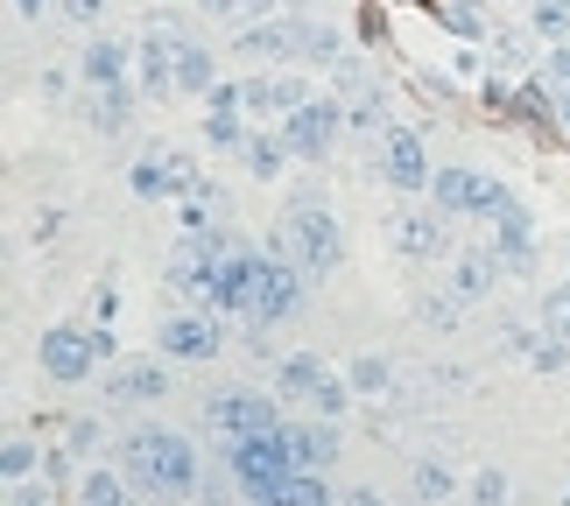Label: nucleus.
Returning <instances> with one entry per match:
<instances>
[{
  "label": "nucleus",
  "instance_id": "f257e3e1",
  "mask_svg": "<svg viewBox=\"0 0 570 506\" xmlns=\"http://www.w3.org/2000/svg\"><path fill=\"white\" fill-rule=\"evenodd\" d=\"M114 465L127 472V486H135L148 506L163 499H197V478H205V457L184 429H127Z\"/></svg>",
  "mask_w": 570,
  "mask_h": 506
},
{
  "label": "nucleus",
  "instance_id": "f03ea898",
  "mask_svg": "<svg viewBox=\"0 0 570 506\" xmlns=\"http://www.w3.org/2000/svg\"><path fill=\"white\" fill-rule=\"evenodd\" d=\"M268 247L282 254V260H296L311 281H324V275H338L345 268V226L332 211H324V197L317 205H282V218H275V232H268Z\"/></svg>",
  "mask_w": 570,
  "mask_h": 506
},
{
  "label": "nucleus",
  "instance_id": "7ed1b4c3",
  "mask_svg": "<svg viewBox=\"0 0 570 506\" xmlns=\"http://www.w3.org/2000/svg\"><path fill=\"white\" fill-rule=\"evenodd\" d=\"M303 302H311V275L296 268V260H282L275 247L254 254V281H247V310L239 324H254V331H275V324H296Z\"/></svg>",
  "mask_w": 570,
  "mask_h": 506
},
{
  "label": "nucleus",
  "instance_id": "20e7f679",
  "mask_svg": "<svg viewBox=\"0 0 570 506\" xmlns=\"http://www.w3.org/2000/svg\"><path fill=\"white\" fill-rule=\"evenodd\" d=\"M218 457L233 465V478H239V499H268V493H282L296 478V450H289V436L282 429H261V436H239V444H218Z\"/></svg>",
  "mask_w": 570,
  "mask_h": 506
},
{
  "label": "nucleus",
  "instance_id": "39448f33",
  "mask_svg": "<svg viewBox=\"0 0 570 506\" xmlns=\"http://www.w3.org/2000/svg\"><path fill=\"white\" fill-rule=\"evenodd\" d=\"M114 359V331L106 324H57V331H42L36 338V366L50 373L57 387H78V380H92V366H106Z\"/></svg>",
  "mask_w": 570,
  "mask_h": 506
},
{
  "label": "nucleus",
  "instance_id": "423d86ee",
  "mask_svg": "<svg viewBox=\"0 0 570 506\" xmlns=\"http://www.w3.org/2000/svg\"><path fill=\"white\" fill-rule=\"evenodd\" d=\"M430 205L436 211H451V218H508L521 197L500 183V176H487V169H436V183H430Z\"/></svg>",
  "mask_w": 570,
  "mask_h": 506
},
{
  "label": "nucleus",
  "instance_id": "0eeeda50",
  "mask_svg": "<svg viewBox=\"0 0 570 506\" xmlns=\"http://www.w3.org/2000/svg\"><path fill=\"white\" fill-rule=\"evenodd\" d=\"M282 429V394H254V387H226L205 401V436L212 444H239V436Z\"/></svg>",
  "mask_w": 570,
  "mask_h": 506
},
{
  "label": "nucleus",
  "instance_id": "6e6552de",
  "mask_svg": "<svg viewBox=\"0 0 570 506\" xmlns=\"http://www.w3.org/2000/svg\"><path fill=\"white\" fill-rule=\"evenodd\" d=\"M374 176H381L387 190H402V197H430V183H436L430 141L415 135V127H381V141H374Z\"/></svg>",
  "mask_w": 570,
  "mask_h": 506
},
{
  "label": "nucleus",
  "instance_id": "1a4fd4ad",
  "mask_svg": "<svg viewBox=\"0 0 570 506\" xmlns=\"http://www.w3.org/2000/svg\"><path fill=\"white\" fill-rule=\"evenodd\" d=\"M275 127H282V141H289L296 162H324L338 148V135H345V99H317L311 92L296 113H282Z\"/></svg>",
  "mask_w": 570,
  "mask_h": 506
},
{
  "label": "nucleus",
  "instance_id": "9d476101",
  "mask_svg": "<svg viewBox=\"0 0 570 506\" xmlns=\"http://www.w3.org/2000/svg\"><path fill=\"white\" fill-rule=\"evenodd\" d=\"M387 247L402 260H444L451 254V211L436 205H402L387 218Z\"/></svg>",
  "mask_w": 570,
  "mask_h": 506
},
{
  "label": "nucleus",
  "instance_id": "9b49d317",
  "mask_svg": "<svg viewBox=\"0 0 570 506\" xmlns=\"http://www.w3.org/2000/svg\"><path fill=\"white\" fill-rule=\"evenodd\" d=\"M239 92H247V120H282V113H296L303 99H311V78L303 71H282V63H261V71L239 78Z\"/></svg>",
  "mask_w": 570,
  "mask_h": 506
},
{
  "label": "nucleus",
  "instance_id": "f8f14e48",
  "mask_svg": "<svg viewBox=\"0 0 570 506\" xmlns=\"http://www.w3.org/2000/svg\"><path fill=\"white\" fill-rule=\"evenodd\" d=\"M177 42H184L177 21H148V29H141V50H135V85H141L148 99H177Z\"/></svg>",
  "mask_w": 570,
  "mask_h": 506
},
{
  "label": "nucleus",
  "instance_id": "ddd939ff",
  "mask_svg": "<svg viewBox=\"0 0 570 506\" xmlns=\"http://www.w3.org/2000/svg\"><path fill=\"white\" fill-rule=\"evenodd\" d=\"M163 359H184V366H205V359H218V345H226V324H218V310H184L163 324Z\"/></svg>",
  "mask_w": 570,
  "mask_h": 506
},
{
  "label": "nucleus",
  "instance_id": "4468645a",
  "mask_svg": "<svg viewBox=\"0 0 570 506\" xmlns=\"http://www.w3.org/2000/svg\"><path fill=\"white\" fill-rule=\"evenodd\" d=\"M141 85L127 78V85H85V99H78V120L92 127L99 141H120L127 127H135V113H141Z\"/></svg>",
  "mask_w": 570,
  "mask_h": 506
},
{
  "label": "nucleus",
  "instance_id": "2eb2a0df",
  "mask_svg": "<svg viewBox=\"0 0 570 506\" xmlns=\"http://www.w3.org/2000/svg\"><path fill=\"white\" fill-rule=\"evenodd\" d=\"M163 394H169V359H114L106 366V401L141 408V401H163Z\"/></svg>",
  "mask_w": 570,
  "mask_h": 506
},
{
  "label": "nucleus",
  "instance_id": "dca6fc26",
  "mask_svg": "<svg viewBox=\"0 0 570 506\" xmlns=\"http://www.w3.org/2000/svg\"><path fill=\"white\" fill-rule=\"evenodd\" d=\"M500 275H508V260L493 254V239H487V247H465V254L451 260V296L458 302H487L500 289Z\"/></svg>",
  "mask_w": 570,
  "mask_h": 506
},
{
  "label": "nucleus",
  "instance_id": "f3484780",
  "mask_svg": "<svg viewBox=\"0 0 570 506\" xmlns=\"http://www.w3.org/2000/svg\"><path fill=\"white\" fill-rule=\"evenodd\" d=\"M239 57L254 63H296V14H268L239 29Z\"/></svg>",
  "mask_w": 570,
  "mask_h": 506
},
{
  "label": "nucleus",
  "instance_id": "a211bd4d",
  "mask_svg": "<svg viewBox=\"0 0 570 506\" xmlns=\"http://www.w3.org/2000/svg\"><path fill=\"white\" fill-rule=\"evenodd\" d=\"M493 254L508 260V275H529L535 268V218H529V205H514L508 218H493Z\"/></svg>",
  "mask_w": 570,
  "mask_h": 506
},
{
  "label": "nucleus",
  "instance_id": "6ab92c4d",
  "mask_svg": "<svg viewBox=\"0 0 570 506\" xmlns=\"http://www.w3.org/2000/svg\"><path fill=\"white\" fill-rule=\"evenodd\" d=\"M78 78L85 85H127L135 78V50H127V42H114V36H92L78 50Z\"/></svg>",
  "mask_w": 570,
  "mask_h": 506
},
{
  "label": "nucleus",
  "instance_id": "aec40b11",
  "mask_svg": "<svg viewBox=\"0 0 570 506\" xmlns=\"http://www.w3.org/2000/svg\"><path fill=\"white\" fill-rule=\"evenodd\" d=\"M282 436H289V450H296V472H332L338 465V423H317L303 429V423H282Z\"/></svg>",
  "mask_w": 570,
  "mask_h": 506
},
{
  "label": "nucleus",
  "instance_id": "412c9836",
  "mask_svg": "<svg viewBox=\"0 0 570 506\" xmlns=\"http://www.w3.org/2000/svg\"><path fill=\"white\" fill-rule=\"evenodd\" d=\"M324 380H332V366H324L317 351H282V366H275V394H282V401H317Z\"/></svg>",
  "mask_w": 570,
  "mask_h": 506
},
{
  "label": "nucleus",
  "instance_id": "4be33fe9",
  "mask_svg": "<svg viewBox=\"0 0 570 506\" xmlns=\"http://www.w3.org/2000/svg\"><path fill=\"white\" fill-rule=\"evenodd\" d=\"M296 63H317V71H338L345 63V36L317 14H296Z\"/></svg>",
  "mask_w": 570,
  "mask_h": 506
},
{
  "label": "nucleus",
  "instance_id": "5701e85b",
  "mask_svg": "<svg viewBox=\"0 0 570 506\" xmlns=\"http://www.w3.org/2000/svg\"><path fill=\"white\" fill-rule=\"evenodd\" d=\"M338 71H345V85H353V92H345V127H360V135H381V127H394V120H387V92H381V85L353 78V63H338Z\"/></svg>",
  "mask_w": 570,
  "mask_h": 506
},
{
  "label": "nucleus",
  "instance_id": "b1692460",
  "mask_svg": "<svg viewBox=\"0 0 570 506\" xmlns=\"http://www.w3.org/2000/svg\"><path fill=\"white\" fill-rule=\"evenodd\" d=\"M212 85H218V57L197 36H184L177 42V99H205Z\"/></svg>",
  "mask_w": 570,
  "mask_h": 506
},
{
  "label": "nucleus",
  "instance_id": "393cba45",
  "mask_svg": "<svg viewBox=\"0 0 570 506\" xmlns=\"http://www.w3.org/2000/svg\"><path fill=\"white\" fill-rule=\"evenodd\" d=\"M239 162H247V176H261V183H275L282 162H296L289 156V141H282V127H254L247 148H239Z\"/></svg>",
  "mask_w": 570,
  "mask_h": 506
},
{
  "label": "nucleus",
  "instance_id": "a878e982",
  "mask_svg": "<svg viewBox=\"0 0 570 506\" xmlns=\"http://www.w3.org/2000/svg\"><path fill=\"white\" fill-rule=\"evenodd\" d=\"M127 499H135V486H127L120 465H92L78 478V506H127Z\"/></svg>",
  "mask_w": 570,
  "mask_h": 506
},
{
  "label": "nucleus",
  "instance_id": "bb28decb",
  "mask_svg": "<svg viewBox=\"0 0 570 506\" xmlns=\"http://www.w3.org/2000/svg\"><path fill=\"white\" fill-rule=\"evenodd\" d=\"M409 486H415V499H423V506H444L458 493V478H451L444 457H415V465H409Z\"/></svg>",
  "mask_w": 570,
  "mask_h": 506
},
{
  "label": "nucleus",
  "instance_id": "cd10ccee",
  "mask_svg": "<svg viewBox=\"0 0 570 506\" xmlns=\"http://www.w3.org/2000/svg\"><path fill=\"white\" fill-rule=\"evenodd\" d=\"M254 506H338V493L324 486V472H296L282 493H268V499H254Z\"/></svg>",
  "mask_w": 570,
  "mask_h": 506
},
{
  "label": "nucleus",
  "instance_id": "c85d7f7f",
  "mask_svg": "<svg viewBox=\"0 0 570 506\" xmlns=\"http://www.w3.org/2000/svg\"><path fill=\"white\" fill-rule=\"evenodd\" d=\"M247 135H254L247 113H205V141L226 148V156H239V148H247Z\"/></svg>",
  "mask_w": 570,
  "mask_h": 506
},
{
  "label": "nucleus",
  "instance_id": "c756f323",
  "mask_svg": "<svg viewBox=\"0 0 570 506\" xmlns=\"http://www.w3.org/2000/svg\"><path fill=\"white\" fill-rule=\"evenodd\" d=\"M345 380H353V394H387V380H394V373H387V359H374V351H360V359L345 366Z\"/></svg>",
  "mask_w": 570,
  "mask_h": 506
},
{
  "label": "nucleus",
  "instance_id": "7c9ffc66",
  "mask_svg": "<svg viewBox=\"0 0 570 506\" xmlns=\"http://www.w3.org/2000/svg\"><path fill=\"white\" fill-rule=\"evenodd\" d=\"M529 21H535V36L570 42V8H563V0H529Z\"/></svg>",
  "mask_w": 570,
  "mask_h": 506
},
{
  "label": "nucleus",
  "instance_id": "2f4dec72",
  "mask_svg": "<svg viewBox=\"0 0 570 506\" xmlns=\"http://www.w3.org/2000/svg\"><path fill=\"white\" fill-rule=\"evenodd\" d=\"M353 401H360V394H353V380H345V373H332V380H324V387H317V401H311V408L324 415V423H338V415H345V408H353Z\"/></svg>",
  "mask_w": 570,
  "mask_h": 506
},
{
  "label": "nucleus",
  "instance_id": "473e14b6",
  "mask_svg": "<svg viewBox=\"0 0 570 506\" xmlns=\"http://www.w3.org/2000/svg\"><path fill=\"white\" fill-rule=\"evenodd\" d=\"M233 493H239V478H233L226 457H218V465H212L205 478H197V499H205V506H233Z\"/></svg>",
  "mask_w": 570,
  "mask_h": 506
},
{
  "label": "nucleus",
  "instance_id": "72a5a7b5",
  "mask_svg": "<svg viewBox=\"0 0 570 506\" xmlns=\"http://www.w3.org/2000/svg\"><path fill=\"white\" fill-rule=\"evenodd\" d=\"M0 472H8V478H36V436H8V444H0Z\"/></svg>",
  "mask_w": 570,
  "mask_h": 506
},
{
  "label": "nucleus",
  "instance_id": "f704fd0d",
  "mask_svg": "<svg viewBox=\"0 0 570 506\" xmlns=\"http://www.w3.org/2000/svg\"><path fill=\"white\" fill-rule=\"evenodd\" d=\"M472 506H508V472H500V465L472 472Z\"/></svg>",
  "mask_w": 570,
  "mask_h": 506
},
{
  "label": "nucleus",
  "instance_id": "c9c22d12",
  "mask_svg": "<svg viewBox=\"0 0 570 506\" xmlns=\"http://www.w3.org/2000/svg\"><path fill=\"white\" fill-rule=\"evenodd\" d=\"M542 324H550V331L570 345V281H557V289L542 296Z\"/></svg>",
  "mask_w": 570,
  "mask_h": 506
},
{
  "label": "nucleus",
  "instance_id": "e433bc0d",
  "mask_svg": "<svg viewBox=\"0 0 570 506\" xmlns=\"http://www.w3.org/2000/svg\"><path fill=\"white\" fill-rule=\"evenodd\" d=\"M444 21H451V29H458V36H472V42H487V14H479V8H472V0H444Z\"/></svg>",
  "mask_w": 570,
  "mask_h": 506
},
{
  "label": "nucleus",
  "instance_id": "4c0bfd02",
  "mask_svg": "<svg viewBox=\"0 0 570 506\" xmlns=\"http://www.w3.org/2000/svg\"><path fill=\"white\" fill-rule=\"evenodd\" d=\"M57 14L71 21V29H99V14H106V0H57Z\"/></svg>",
  "mask_w": 570,
  "mask_h": 506
},
{
  "label": "nucleus",
  "instance_id": "58836bf2",
  "mask_svg": "<svg viewBox=\"0 0 570 506\" xmlns=\"http://www.w3.org/2000/svg\"><path fill=\"white\" fill-rule=\"evenodd\" d=\"M8 506H50V486L42 478H8Z\"/></svg>",
  "mask_w": 570,
  "mask_h": 506
},
{
  "label": "nucleus",
  "instance_id": "ea45409f",
  "mask_svg": "<svg viewBox=\"0 0 570 506\" xmlns=\"http://www.w3.org/2000/svg\"><path fill=\"white\" fill-rule=\"evenodd\" d=\"M542 78H550L557 92L570 85V42H550V57H542Z\"/></svg>",
  "mask_w": 570,
  "mask_h": 506
},
{
  "label": "nucleus",
  "instance_id": "a19ab883",
  "mask_svg": "<svg viewBox=\"0 0 570 506\" xmlns=\"http://www.w3.org/2000/svg\"><path fill=\"white\" fill-rule=\"evenodd\" d=\"M239 14H247V21H268V14H289V0H239Z\"/></svg>",
  "mask_w": 570,
  "mask_h": 506
},
{
  "label": "nucleus",
  "instance_id": "79ce46f5",
  "mask_svg": "<svg viewBox=\"0 0 570 506\" xmlns=\"http://www.w3.org/2000/svg\"><path fill=\"white\" fill-rule=\"evenodd\" d=\"M338 506H387L374 486H353V493H338Z\"/></svg>",
  "mask_w": 570,
  "mask_h": 506
},
{
  "label": "nucleus",
  "instance_id": "37998d69",
  "mask_svg": "<svg viewBox=\"0 0 570 506\" xmlns=\"http://www.w3.org/2000/svg\"><path fill=\"white\" fill-rule=\"evenodd\" d=\"M99 444V423H71V450H92Z\"/></svg>",
  "mask_w": 570,
  "mask_h": 506
},
{
  "label": "nucleus",
  "instance_id": "c03bdc74",
  "mask_svg": "<svg viewBox=\"0 0 570 506\" xmlns=\"http://www.w3.org/2000/svg\"><path fill=\"white\" fill-rule=\"evenodd\" d=\"M50 8H57V0H14V14H21V21H36V14H50Z\"/></svg>",
  "mask_w": 570,
  "mask_h": 506
},
{
  "label": "nucleus",
  "instance_id": "a18cd8bd",
  "mask_svg": "<svg viewBox=\"0 0 570 506\" xmlns=\"http://www.w3.org/2000/svg\"><path fill=\"white\" fill-rule=\"evenodd\" d=\"M197 14H239V0H190Z\"/></svg>",
  "mask_w": 570,
  "mask_h": 506
},
{
  "label": "nucleus",
  "instance_id": "49530a36",
  "mask_svg": "<svg viewBox=\"0 0 570 506\" xmlns=\"http://www.w3.org/2000/svg\"><path fill=\"white\" fill-rule=\"evenodd\" d=\"M557 120L570 127V85H563V92H557Z\"/></svg>",
  "mask_w": 570,
  "mask_h": 506
},
{
  "label": "nucleus",
  "instance_id": "de8ad7c7",
  "mask_svg": "<svg viewBox=\"0 0 570 506\" xmlns=\"http://www.w3.org/2000/svg\"><path fill=\"white\" fill-rule=\"evenodd\" d=\"M289 14H311V0H289Z\"/></svg>",
  "mask_w": 570,
  "mask_h": 506
},
{
  "label": "nucleus",
  "instance_id": "09e8293b",
  "mask_svg": "<svg viewBox=\"0 0 570 506\" xmlns=\"http://www.w3.org/2000/svg\"><path fill=\"white\" fill-rule=\"evenodd\" d=\"M163 506H184V499H163Z\"/></svg>",
  "mask_w": 570,
  "mask_h": 506
},
{
  "label": "nucleus",
  "instance_id": "8fccbe9b",
  "mask_svg": "<svg viewBox=\"0 0 570 506\" xmlns=\"http://www.w3.org/2000/svg\"><path fill=\"white\" fill-rule=\"evenodd\" d=\"M521 8H529V0H521Z\"/></svg>",
  "mask_w": 570,
  "mask_h": 506
}]
</instances>
